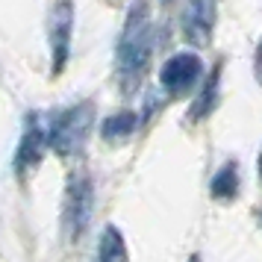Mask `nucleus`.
<instances>
[{
  "label": "nucleus",
  "instance_id": "1",
  "mask_svg": "<svg viewBox=\"0 0 262 262\" xmlns=\"http://www.w3.org/2000/svg\"><path fill=\"white\" fill-rule=\"evenodd\" d=\"M154 56V18L144 3H136L127 12L115 45V77L121 92H133L144 80L147 65Z\"/></svg>",
  "mask_w": 262,
  "mask_h": 262
},
{
  "label": "nucleus",
  "instance_id": "2",
  "mask_svg": "<svg viewBox=\"0 0 262 262\" xmlns=\"http://www.w3.org/2000/svg\"><path fill=\"white\" fill-rule=\"evenodd\" d=\"M95 115L97 112L92 100H80V103L56 112L50 127L45 130L48 133V147L56 156H62V159L77 156L85 147V142H89V133L95 127Z\"/></svg>",
  "mask_w": 262,
  "mask_h": 262
},
{
  "label": "nucleus",
  "instance_id": "3",
  "mask_svg": "<svg viewBox=\"0 0 262 262\" xmlns=\"http://www.w3.org/2000/svg\"><path fill=\"white\" fill-rule=\"evenodd\" d=\"M95 212V183L89 174H74L62 198V233L68 242H80Z\"/></svg>",
  "mask_w": 262,
  "mask_h": 262
},
{
  "label": "nucleus",
  "instance_id": "4",
  "mask_svg": "<svg viewBox=\"0 0 262 262\" xmlns=\"http://www.w3.org/2000/svg\"><path fill=\"white\" fill-rule=\"evenodd\" d=\"M71 36H74V6L56 3L50 6L48 18V48H50V74L59 77L71 56Z\"/></svg>",
  "mask_w": 262,
  "mask_h": 262
},
{
  "label": "nucleus",
  "instance_id": "5",
  "mask_svg": "<svg viewBox=\"0 0 262 262\" xmlns=\"http://www.w3.org/2000/svg\"><path fill=\"white\" fill-rule=\"evenodd\" d=\"M201 77H203V59L191 50H183V53H174V56L165 59L162 71H159V83L171 97H183L201 83Z\"/></svg>",
  "mask_w": 262,
  "mask_h": 262
},
{
  "label": "nucleus",
  "instance_id": "6",
  "mask_svg": "<svg viewBox=\"0 0 262 262\" xmlns=\"http://www.w3.org/2000/svg\"><path fill=\"white\" fill-rule=\"evenodd\" d=\"M48 150V133H45V124L38 115H27L24 130H21V142H18V150H15V174L18 180H24L27 174H33L38 165H41V156Z\"/></svg>",
  "mask_w": 262,
  "mask_h": 262
},
{
  "label": "nucleus",
  "instance_id": "7",
  "mask_svg": "<svg viewBox=\"0 0 262 262\" xmlns=\"http://www.w3.org/2000/svg\"><path fill=\"white\" fill-rule=\"evenodd\" d=\"M215 3H189L186 9H183V18H180V24H183V36L189 45L194 48H206L209 45V38H212V30H215Z\"/></svg>",
  "mask_w": 262,
  "mask_h": 262
},
{
  "label": "nucleus",
  "instance_id": "8",
  "mask_svg": "<svg viewBox=\"0 0 262 262\" xmlns=\"http://www.w3.org/2000/svg\"><path fill=\"white\" fill-rule=\"evenodd\" d=\"M97 262H130L127 242L115 224L103 227V233L97 238Z\"/></svg>",
  "mask_w": 262,
  "mask_h": 262
},
{
  "label": "nucleus",
  "instance_id": "9",
  "mask_svg": "<svg viewBox=\"0 0 262 262\" xmlns=\"http://www.w3.org/2000/svg\"><path fill=\"white\" fill-rule=\"evenodd\" d=\"M218 85H221V65H215L212 74L206 77L203 89L198 92V97H194V103L189 109V121H203L215 109V103H218Z\"/></svg>",
  "mask_w": 262,
  "mask_h": 262
},
{
  "label": "nucleus",
  "instance_id": "10",
  "mask_svg": "<svg viewBox=\"0 0 262 262\" xmlns=\"http://www.w3.org/2000/svg\"><path fill=\"white\" fill-rule=\"evenodd\" d=\"M209 189H212L215 201H233V198L238 194V168H236V162H227V165L215 174Z\"/></svg>",
  "mask_w": 262,
  "mask_h": 262
},
{
  "label": "nucleus",
  "instance_id": "11",
  "mask_svg": "<svg viewBox=\"0 0 262 262\" xmlns=\"http://www.w3.org/2000/svg\"><path fill=\"white\" fill-rule=\"evenodd\" d=\"M136 115L133 112H115V115H109L106 121H103V127H100V133H103V139L106 142H121V139H127L133 130H136Z\"/></svg>",
  "mask_w": 262,
  "mask_h": 262
},
{
  "label": "nucleus",
  "instance_id": "12",
  "mask_svg": "<svg viewBox=\"0 0 262 262\" xmlns=\"http://www.w3.org/2000/svg\"><path fill=\"white\" fill-rule=\"evenodd\" d=\"M253 74H256V83L262 85V38L256 45V56H253Z\"/></svg>",
  "mask_w": 262,
  "mask_h": 262
},
{
  "label": "nucleus",
  "instance_id": "13",
  "mask_svg": "<svg viewBox=\"0 0 262 262\" xmlns=\"http://www.w3.org/2000/svg\"><path fill=\"white\" fill-rule=\"evenodd\" d=\"M189 262H201V256H198V253H191V256H189Z\"/></svg>",
  "mask_w": 262,
  "mask_h": 262
}]
</instances>
